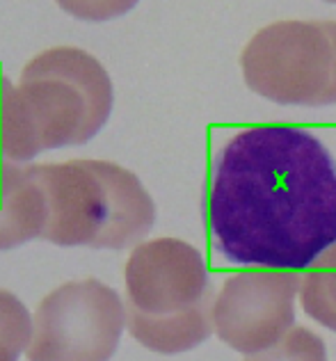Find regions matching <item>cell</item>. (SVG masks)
<instances>
[{
	"label": "cell",
	"instance_id": "cell-10",
	"mask_svg": "<svg viewBox=\"0 0 336 361\" xmlns=\"http://www.w3.org/2000/svg\"><path fill=\"white\" fill-rule=\"evenodd\" d=\"M300 302L311 320L336 331V245L304 272Z\"/></svg>",
	"mask_w": 336,
	"mask_h": 361
},
{
	"label": "cell",
	"instance_id": "cell-7",
	"mask_svg": "<svg viewBox=\"0 0 336 361\" xmlns=\"http://www.w3.org/2000/svg\"><path fill=\"white\" fill-rule=\"evenodd\" d=\"M297 272L232 274L213 302V329L224 345L240 355H256L277 345L295 327Z\"/></svg>",
	"mask_w": 336,
	"mask_h": 361
},
{
	"label": "cell",
	"instance_id": "cell-3",
	"mask_svg": "<svg viewBox=\"0 0 336 361\" xmlns=\"http://www.w3.org/2000/svg\"><path fill=\"white\" fill-rule=\"evenodd\" d=\"M42 188L48 220L42 238L60 247L124 250L140 243L156 222L142 180L108 160L28 165Z\"/></svg>",
	"mask_w": 336,
	"mask_h": 361
},
{
	"label": "cell",
	"instance_id": "cell-6",
	"mask_svg": "<svg viewBox=\"0 0 336 361\" xmlns=\"http://www.w3.org/2000/svg\"><path fill=\"white\" fill-rule=\"evenodd\" d=\"M126 320H162L215 298L206 261L197 247L179 238L140 243L124 268Z\"/></svg>",
	"mask_w": 336,
	"mask_h": 361
},
{
	"label": "cell",
	"instance_id": "cell-1",
	"mask_svg": "<svg viewBox=\"0 0 336 361\" xmlns=\"http://www.w3.org/2000/svg\"><path fill=\"white\" fill-rule=\"evenodd\" d=\"M204 215L224 263L311 270L336 245V156L300 126L238 130L213 156Z\"/></svg>",
	"mask_w": 336,
	"mask_h": 361
},
{
	"label": "cell",
	"instance_id": "cell-8",
	"mask_svg": "<svg viewBox=\"0 0 336 361\" xmlns=\"http://www.w3.org/2000/svg\"><path fill=\"white\" fill-rule=\"evenodd\" d=\"M48 206L28 165L0 163V252L42 238Z\"/></svg>",
	"mask_w": 336,
	"mask_h": 361
},
{
	"label": "cell",
	"instance_id": "cell-4",
	"mask_svg": "<svg viewBox=\"0 0 336 361\" xmlns=\"http://www.w3.org/2000/svg\"><path fill=\"white\" fill-rule=\"evenodd\" d=\"M247 87L280 106H328L334 44L325 21H280L258 30L240 55Z\"/></svg>",
	"mask_w": 336,
	"mask_h": 361
},
{
	"label": "cell",
	"instance_id": "cell-15",
	"mask_svg": "<svg viewBox=\"0 0 336 361\" xmlns=\"http://www.w3.org/2000/svg\"><path fill=\"white\" fill-rule=\"evenodd\" d=\"M325 3H336V0H325Z\"/></svg>",
	"mask_w": 336,
	"mask_h": 361
},
{
	"label": "cell",
	"instance_id": "cell-13",
	"mask_svg": "<svg viewBox=\"0 0 336 361\" xmlns=\"http://www.w3.org/2000/svg\"><path fill=\"white\" fill-rule=\"evenodd\" d=\"M66 14H71L83 21H110L128 14L140 0H55Z\"/></svg>",
	"mask_w": 336,
	"mask_h": 361
},
{
	"label": "cell",
	"instance_id": "cell-5",
	"mask_svg": "<svg viewBox=\"0 0 336 361\" xmlns=\"http://www.w3.org/2000/svg\"><path fill=\"white\" fill-rule=\"evenodd\" d=\"M126 327V304L99 279L62 283L32 316L28 361H110Z\"/></svg>",
	"mask_w": 336,
	"mask_h": 361
},
{
	"label": "cell",
	"instance_id": "cell-14",
	"mask_svg": "<svg viewBox=\"0 0 336 361\" xmlns=\"http://www.w3.org/2000/svg\"><path fill=\"white\" fill-rule=\"evenodd\" d=\"M325 30L330 32L332 44H334V80H332V90L328 94V106H334L336 103V21H325Z\"/></svg>",
	"mask_w": 336,
	"mask_h": 361
},
{
	"label": "cell",
	"instance_id": "cell-16",
	"mask_svg": "<svg viewBox=\"0 0 336 361\" xmlns=\"http://www.w3.org/2000/svg\"><path fill=\"white\" fill-rule=\"evenodd\" d=\"M0 163H3V156H0Z\"/></svg>",
	"mask_w": 336,
	"mask_h": 361
},
{
	"label": "cell",
	"instance_id": "cell-9",
	"mask_svg": "<svg viewBox=\"0 0 336 361\" xmlns=\"http://www.w3.org/2000/svg\"><path fill=\"white\" fill-rule=\"evenodd\" d=\"M213 302L206 300L201 307L174 318L162 320H126L131 336L142 348L158 355H181L195 350L213 334Z\"/></svg>",
	"mask_w": 336,
	"mask_h": 361
},
{
	"label": "cell",
	"instance_id": "cell-2",
	"mask_svg": "<svg viewBox=\"0 0 336 361\" xmlns=\"http://www.w3.org/2000/svg\"><path fill=\"white\" fill-rule=\"evenodd\" d=\"M114 103L105 66L73 46H57L25 64L14 85L0 75V156L30 163L42 151L90 142Z\"/></svg>",
	"mask_w": 336,
	"mask_h": 361
},
{
	"label": "cell",
	"instance_id": "cell-11",
	"mask_svg": "<svg viewBox=\"0 0 336 361\" xmlns=\"http://www.w3.org/2000/svg\"><path fill=\"white\" fill-rule=\"evenodd\" d=\"M245 361H328V348L316 331L295 325L277 345L249 355Z\"/></svg>",
	"mask_w": 336,
	"mask_h": 361
},
{
	"label": "cell",
	"instance_id": "cell-12",
	"mask_svg": "<svg viewBox=\"0 0 336 361\" xmlns=\"http://www.w3.org/2000/svg\"><path fill=\"white\" fill-rule=\"evenodd\" d=\"M32 341V318L14 293L0 288V350L21 357Z\"/></svg>",
	"mask_w": 336,
	"mask_h": 361
}]
</instances>
